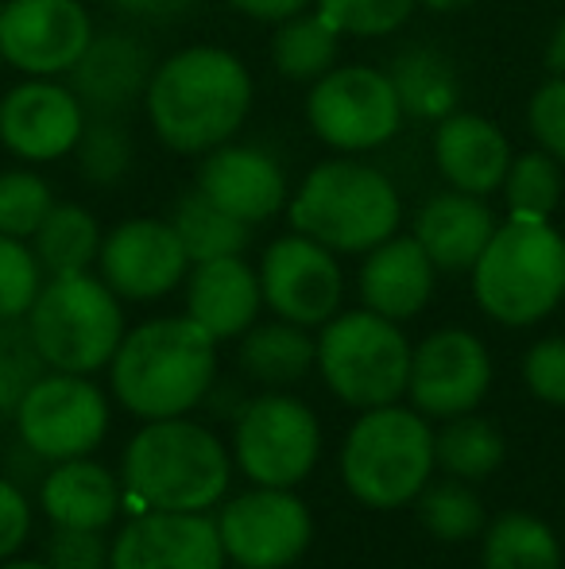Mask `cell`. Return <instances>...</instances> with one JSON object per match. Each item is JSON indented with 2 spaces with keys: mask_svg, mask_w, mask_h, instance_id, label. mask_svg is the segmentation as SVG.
<instances>
[{
  "mask_svg": "<svg viewBox=\"0 0 565 569\" xmlns=\"http://www.w3.org/2000/svg\"><path fill=\"white\" fill-rule=\"evenodd\" d=\"M434 263L415 237H387L369 252L361 268V295L364 307L392 322H407L426 307L434 291Z\"/></svg>",
  "mask_w": 565,
  "mask_h": 569,
  "instance_id": "603a6c76",
  "label": "cell"
},
{
  "mask_svg": "<svg viewBox=\"0 0 565 569\" xmlns=\"http://www.w3.org/2000/svg\"><path fill=\"white\" fill-rule=\"evenodd\" d=\"M418 0H317V12L341 36H392L411 20Z\"/></svg>",
  "mask_w": 565,
  "mask_h": 569,
  "instance_id": "74e56055",
  "label": "cell"
},
{
  "mask_svg": "<svg viewBox=\"0 0 565 569\" xmlns=\"http://www.w3.org/2000/svg\"><path fill=\"white\" fill-rule=\"evenodd\" d=\"M434 461L457 480H484L504 461V435L488 419L453 415L434 438Z\"/></svg>",
  "mask_w": 565,
  "mask_h": 569,
  "instance_id": "1f68e13d",
  "label": "cell"
},
{
  "mask_svg": "<svg viewBox=\"0 0 565 569\" xmlns=\"http://www.w3.org/2000/svg\"><path fill=\"white\" fill-rule=\"evenodd\" d=\"M504 198L512 218H546L558 210L562 202V171L558 159L546 156L543 148L527 151V156L512 159L504 174Z\"/></svg>",
  "mask_w": 565,
  "mask_h": 569,
  "instance_id": "e575fe53",
  "label": "cell"
},
{
  "mask_svg": "<svg viewBox=\"0 0 565 569\" xmlns=\"http://www.w3.org/2000/svg\"><path fill=\"white\" fill-rule=\"evenodd\" d=\"M434 469V435L415 411L372 407L341 453L349 492L369 508H400L426 488Z\"/></svg>",
  "mask_w": 565,
  "mask_h": 569,
  "instance_id": "52a82bcc",
  "label": "cell"
},
{
  "mask_svg": "<svg viewBox=\"0 0 565 569\" xmlns=\"http://www.w3.org/2000/svg\"><path fill=\"white\" fill-rule=\"evenodd\" d=\"M43 508L54 527L105 531L121 511V488L109 469L85 457H70L43 477Z\"/></svg>",
  "mask_w": 565,
  "mask_h": 569,
  "instance_id": "d4e9b609",
  "label": "cell"
},
{
  "mask_svg": "<svg viewBox=\"0 0 565 569\" xmlns=\"http://www.w3.org/2000/svg\"><path fill=\"white\" fill-rule=\"evenodd\" d=\"M39 260L31 248H23L16 237L0 232V322H12L31 310L39 295Z\"/></svg>",
  "mask_w": 565,
  "mask_h": 569,
  "instance_id": "f35d334b",
  "label": "cell"
},
{
  "mask_svg": "<svg viewBox=\"0 0 565 569\" xmlns=\"http://www.w3.org/2000/svg\"><path fill=\"white\" fill-rule=\"evenodd\" d=\"M225 547L213 519L198 511L148 508L109 547V569H221Z\"/></svg>",
  "mask_w": 565,
  "mask_h": 569,
  "instance_id": "2e32d148",
  "label": "cell"
},
{
  "mask_svg": "<svg viewBox=\"0 0 565 569\" xmlns=\"http://www.w3.org/2000/svg\"><path fill=\"white\" fill-rule=\"evenodd\" d=\"M306 120L317 140L337 151H369L387 143L403 124L392 78L372 67H333L310 90Z\"/></svg>",
  "mask_w": 565,
  "mask_h": 569,
  "instance_id": "9c48e42d",
  "label": "cell"
},
{
  "mask_svg": "<svg viewBox=\"0 0 565 569\" xmlns=\"http://www.w3.org/2000/svg\"><path fill=\"white\" fill-rule=\"evenodd\" d=\"M51 569H109V542L101 531H82V527H59L47 547Z\"/></svg>",
  "mask_w": 565,
  "mask_h": 569,
  "instance_id": "60d3db41",
  "label": "cell"
},
{
  "mask_svg": "<svg viewBox=\"0 0 565 569\" xmlns=\"http://www.w3.org/2000/svg\"><path fill=\"white\" fill-rule=\"evenodd\" d=\"M93 39L78 0H8L0 4V54L23 74H67Z\"/></svg>",
  "mask_w": 565,
  "mask_h": 569,
  "instance_id": "7c38bea8",
  "label": "cell"
},
{
  "mask_svg": "<svg viewBox=\"0 0 565 569\" xmlns=\"http://www.w3.org/2000/svg\"><path fill=\"white\" fill-rule=\"evenodd\" d=\"M492 232H496L492 210L465 190L430 198L415 218V240L437 271H468L488 248Z\"/></svg>",
  "mask_w": 565,
  "mask_h": 569,
  "instance_id": "cb8c5ba5",
  "label": "cell"
},
{
  "mask_svg": "<svg viewBox=\"0 0 565 569\" xmlns=\"http://www.w3.org/2000/svg\"><path fill=\"white\" fill-rule=\"evenodd\" d=\"M473 287L496 322H538L565 295V237L546 218H512L473 263Z\"/></svg>",
  "mask_w": 565,
  "mask_h": 569,
  "instance_id": "277c9868",
  "label": "cell"
},
{
  "mask_svg": "<svg viewBox=\"0 0 565 569\" xmlns=\"http://www.w3.org/2000/svg\"><path fill=\"white\" fill-rule=\"evenodd\" d=\"M523 380L546 403H565V341L546 338L523 360Z\"/></svg>",
  "mask_w": 565,
  "mask_h": 569,
  "instance_id": "b9f144b4",
  "label": "cell"
},
{
  "mask_svg": "<svg viewBox=\"0 0 565 569\" xmlns=\"http://www.w3.org/2000/svg\"><path fill=\"white\" fill-rule=\"evenodd\" d=\"M28 531H31V511L20 485L0 477V558L16 555L23 547V539H28Z\"/></svg>",
  "mask_w": 565,
  "mask_h": 569,
  "instance_id": "7bdbcfd3",
  "label": "cell"
},
{
  "mask_svg": "<svg viewBox=\"0 0 565 569\" xmlns=\"http://www.w3.org/2000/svg\"><path fill=\"white\" fill-rule=\"evenodd\" d=\"M430 12H461V8H468L473 0H423Z\"/></svg>",
  "mask_w": 565,
  "mask_h": 569,
  "instance_id": "7dc6e473",
  "label": "cell"
},
{
  "mask_svg": "<svg viewBox=\"0 0 565 569\" xmlns=\"http://www.w3.org/2000/svg\"><path fill=\"white\" fill-rule=\"evenodd\" d=\"M221 547L233 562L283 569L310 547V511L286 488H256L221 508Z\"/></svg>",
  "mask_w": 565,
  "mask_h": 569,
  "instance_id": "4fadbf2b",
  "label": "cell"
},
{
  "mask_svg": "<svg viewBox=\"0 0 565 569\" xmlns=\"http://www.w3.org/2000/svg\"><path fill=\"white\" fill-rule=\"evenodd\" d=\"M387 78H392V90L400 98L403 113L415 120H442L457 106V70L434 47H407V51H400Z\"/></svg>",
  "mask_w": 565,
  "mask_h": 569,
  "instance_id": "484cf974",
  "label": "cell"
},
{
  "mask_svg": "<svg viewBox=\"0 0 565 569\" xmlns=\"http://www.w3.org/2000/svg\"><path fill=\"white\" fill-rule=\"evenodd\" d=\"M124 485L143 508L205 511L229 488V453L202 422L151 419L124 450Z\"/></svg>",
  "mask_w": 565,
  "mask_h": 569,
  "instance_id": "3957f363",
  "label": "cell"
},
{
  "mask_svg": "<svg viewBox=\"0 0 565 569\" xmlns=\"http://www.w3.org/2000/svg\"><path fill=\"white\" fill-rule=\"evenodd\" d=\"M322 435L306 403L291 396H260L236 415V461L264 488H291L314 469Z\"/></svg>",
  "mask_w": 565,
  "mask_h": 569,
  "instance_id": "30bf717a",
  "label": "cell"
},
{
  "mask_svg": "<svg viewBox=\"0 0 565 569\" xmlns=\"http://www.w3.org/2000/svg\"><path fill=\"white\" fill-rule=\"evenodd\" d=\"M291 226L330 252H372L400 226V194L376 167L333 159L306 174Z\"/></svg>",
  "mask_w": 565,
  "mask_h": 569,
  "instance_id": "5b68a950",
  "label": "cell"
},
{
  "mask_svg": "<svg viewBox=\"0 0 565 569\" xmlns=\"http://www.w3.org/2000/svg\"><path fill=\"white\" fill-rule=\"evenodd\" d=\"M260 276L241 260V256H221V260L198 263V271L190 276L186 291V310L213 341L241 338L244 330H252L260 315Z\"/></svg>",
  "mask_w": 565,
  "mask_h": 569,
  "instance_id": "7402d4cb",
  "label": "cell"
},
{
  "mask_svg": "<svg viewBox=\"0 0 565 569\" xmlns=\"http://www.w3.org/2000/svg\"><path fill=\"white\" fill-rule=\"evenodd\" d=\"M218 376V341L194 318L143 322L113 352V391L140 419H174L198 407Z\"/></svg>",
  "mask_w": 565,
  "mask_h": 569,
  "instance_id": "7a4b0ae2",
  "label": "cell"
},
{
  "mask_svg": "<svg viewBox=\"0 0 565 569\" xmlns=\"http://www.w3.org/2000/svg\"><path fill=\"white\" fill-rule=\"evenodd\" d=\"M16 422H20V438L43 461H70L98 450L109 427V407L90 380L74 372H54L39 376L36 388L23 396Z\"/></svg>",
  "mask_w": 565,
  "mask_h": 569,
  "instance_id": "8fae6325",
  "label": "cell"
},
{
  "mask_svg": "<svg viewBox=\"0 0 565 569\" xmlns=\"http://www.w3.org/2000/svg\"><path fill=\"white\" fill-rule=\"evenodd\" d=\"M198 190L225 213L256 226V221H268L283 210L286 174L264 148H252V143L225 148L221 143L198 171Z\"/></svg>",
  "mask_w": 565,
  "mask_h": 569,
  "instance_id": "d6986e66",
  "label": "cell"
},
{
  "mask_svg": "<svg viewBox=\"0 0 565 569\" xmlns=\"http://www.w3.org/2000/svg\"><path fill=\"white\" fill-rule=\"evenodd\" d=\"M113 12L129 16V20H143V23H171L179 16L194 12L198 0H105Z\"/></svg>",
  "mask_w": 565,
  "mask_h": 569,
  "instance_id": "ee69618b",
  "label": "cell"
},
{
  "mask_svg": "<svg viewBox=\"0 0 565 569\" xmlns=\"http://www.w3.org/2000/svg\"><path fill=\"white\" fill-rule=\"evenodd\" d=\"M434 159L453 190H465L476 198L504 187V174L512 167L504 132L492 120L473 113H450L437 120Z\"/></svg>",
  "mask_w": 565,
  "mask_h": 569,
  "instance_id": "44dd1931",
  "label": "cell"
},
{
  "mask_svg": "<svg viewBox=\"0 0 565 569\" xmlns=\"http://www.w3.org/2000/svg\"><path fill=\"white\" fill-rule=\"evenodd\" d=\"M317 365L333 396L349 407H387L407 391L411 345L392 318L353 310L333 318L317 341Z\"/></svg>",
  "mask_w": 565,
  "mask_h": 569,
  "instance_id": "ba28073f",
  "label": "cell"
},
{
  "mask_svg": "<svg viewBox=\"0 0 565 569\" xmlns=\"http://www.w3.org/2000/svg\"><path fill=\"white\" fill-rule=\"evenodd\" d=\"M36 260L51 276H78L101 252V232L90 210L82 206H51L43 226L36 229Z\"/></svg>",
  "mask_w": 565,
  "mask_h": 569,
  "instance_id": "f546056e",
  "label": "cell"
},
{
  "mask_svg": "<svg viewBox=\"0 0 565 569\" xmlns=\"http://www.w3.org/2000/svg\"><path fill=\"white\" fill-rule=\"evenodd\" d=\"M67 74L70 93L82 101V109H90V113H121L137 98H143L151 74H155V62H151V51L137 36L105 31V36L90 39L82 59Z\"/></svg>",
  "mask_w": 565,
  "mask_h": 569,
  "instance_id": "ffe728a7",
  "label": "cell"
},
{
  "mask_svg": "<svg viewBox=\"0 0 565 569\" xmlns=\"http://www.w3.org/2000/svg\"><path fill=\"white\" fill-rule=\"evenodd\" d=\"M546 70L551 74H558L565 78V20L554 28V36H551V43H546Z\"/></svg>",
  "mask_w": 565,
  "mask_h": 569,
  "instance_id": "bcb514c9",
  "label": "cell"
},
{
  "mask_svg": "<svg viewBox=\"0 0 565 569\" xmlns=\"http://www.w3.org/2000/svg\"><path fill=\"white\" fill-rule=\"evenodd\" d=\"M341 51V31L322 12H299L280 23L272 39V62L291 82H317L330 74Z\"/></svg>",
  "mask_w": 565,
  "mask_h": 569,
  "instance_id": "83f0119b",
  "label": "cell"
},
{
  "mask_svg": "<svg viewBox=\"0 0 565 569\" xmlns=\"http://www.w3.org/2000/svg\"><path fill=\"white\" fill-rule=\"evenodd\" d=\"M229 4H233L236 12L252 16V20H275V23H283V20H291V16L306 12L310 0H229Z\"/></svg>",
  "mask_w": 565,
  "mask_h": 569,
  "instance_id": "f6af8a7d",
  "label": "cell"
},
{
  "mask_svg": "<svg viewBox=\"0 0 565 569\" xmlns=\"http://www.w3.org/2000/svg\"><path fill=\"white\" fill-rule=\"evenodd\" d=\"M527 120H531V132H535L538 148L558 159V163H565V78L554 74L551 82L531 98Z\"/></svg>",
  "mask_w": 565,
  "mask_h": 569,
  "instance_id": "ab89813d",
  "label": "cell"
},
{
  "mask_svg": "<svg viewBox=\"0 0 565 569\" xmlns=\"http://www.w3.org/2000/svg\"><path fill=\"white\" fill-rule=\"evenodd\" d=\"M101 276L121 299H159L186 276V248L167 221H124L101 240Z\"/></svg>",
  "mask_w": 565,
  "mask_h": 569,
  "instance_id": "e0dca14e",
  "label": "cell"
},
{
  "mask_svg": "<svg viewBox=\"0 0 565 569\" xmlns=\"http://www.w3.org/2000/svg\"><path fill=\"white\" fill-rule=\"evenodd\" d=\"M314 341L294 322L256 326L241 341L244 376H252L256 383H268V388H286V383L302 380L310 372V365H314Z\"/></svg>",
  "mask_w": 565,
  "mask_h": 569,
  "instance_id": "4316f807",
  "label": "cell"
},
{
  "mask_svg": "<svg viewBox=\"0 0 565 569\" xmlns=\"http://www.w3.org/2000/svg\"><path fill=\"white\" fill-rule=\"evenodd\" d=\"M488 380V352L465 330H437L411 352L407 391L418 411L434 415V419L468 415L484 399Z\"/></svg>",
  "mask_w": 565,
  "mask_h": 569,
  "instance_id": "9a60e30c",
  "label": "cell"
},
{
  "mask_svg": "<svg viewBox=\"0 0 565 569\" xmlns=\"http://www.w3.org/2000/svg\"><path fill=\"white\" fill-rule=\"evenodd\" d=\"M51 187L39 174L8 171L0 174V232L4 237H36L43 218L51 213Z\"/></svg>",
  "mask_w": 565,
  "mask_h": 569,
  "instance_id": "8d00e7d4",
  "label": "cell"
},
{
  "mask_svg": "<svg viewBox=\"0 0 565 569\" xmlns=\"http://www.w3.org/2000/svg\"><path fill=\"white\" fill-rule=\"evenodd\" d=\"M0 62H4V54H0Z\"/></svg>",
  "mask_w": 565,
  "mask_h": 569,
  "instance_id": "f907efd6",
  "label": "cell"
},
{
  "mask_svg": "<svg viewBox=\"0 0 565 569\" xmlns=\"http://www.w3.org/2000/svg\"><path fill=\"white\" fill-rule=\"evenodd\" d=\"M28 330L39 357L54 372H98L124 341V315L113 287L85 271L51 276L28 310Z\"/></svg>",
  "mask_w": 565,
  "mask_h": 569,
  "instance_id": "8992f818",
  "label": "cell"
},
{
  "mask_svg": "<svg viewBox=\"0 0 565 569\" xmlns=\"http://www.w3.org/2000/svg\"><path fill=\"white\" fill-rule=\"evenodd\" d=\"M43 368L47 360L39 357L28 322H20V318L0 322V419L20 411L23 396L36 388Z\"/></svg>",
  "mask_w": 565,
  "mask_h": 569,
  "instance_id": "d590c367",
  "label": "cell"
},
{
  "mask_svg": "<svg viewBox=\"0 0 565 569\" xmlns=\"http://www.w3.org/2000/svg\"><path fill=\"white\" fill-rule=\"evenodd\" d=\"M78 171L93 187H117L132 171V136L117 113H93L74 143Z\"/></svg>",
  "mask_w": 565,
  "mask_h": 569,
  "instance_id": "836d02e7",
  "label": "cell"
},
{
  "mask_svg": "<svg viewBox=\"0 0 565 569\" xmlns=\"http://www.w3.org/2000/svg\"><path fill=\"white\" fill-rule=\"evenodd\" d=\"M241 569H252V566H241Z\"/></svg>",
  "mask_w": 565,
  "mask_h": 569,
  "instance_id": "681fc988",
  "label": "cell"
},
{
  "mask_svg": "<svg viewBox=\"0 0 565 569\" xmlns=\"http://www.w3.org/2000/svg\"><path fill=\"white\" fill-rule=\"evenodd\" d=\"M171 229L179 232L182 248H186V256L194 263L221 260V256H241V248L249 244V237H252L249 221L233 218V213H225L221 206H213L198 187L179 198Z\"/></svg>",
  "mask_w": 565,
  "mask_h": 569,
  "instance_id": "f1b7e54d",
  "label": "cell"
},
{
  "mask_svg": "<svg viewBox=\"0 0 565 569\" xmlns=\"http://www.w3.org/2000/svg\"><path fill=\"white\" fill-rule=\"evenodd\" d=\"M341 268L325 244L310 237H283L264 252L260 291L268 307L294 326H322L341 307Z\"/></svg>",
  "mask_w": 565,
  "mask_h": 569,
  "instance_id": "5bb4252c",
  "label": "cell"
},
{
  "mask_svg": "<svg viewBox=\"0 0 565 569\" xmlns=\"http://www.w3.org/2000/svg\"><path fill=\"white\" fill-rule=\"evenodd\" d=\"M143 106L167 148L186 156L213 151L249 117L252 78L236 54L221 47H190L155 67Z\"/></svg>",
  "mask_w": 565,
  "mask_h": 569,
  "instance_id": "6da1fadb",
  "label": "cell"
},
{
  "mask_svg": "<svg viewBox=\"0 0 565 569\" xmlns=\"http://www.w3.org/2000/svg\"><path fill=\"white\" fill-rule=\"evenodd\" d=\"M82 124V101L54 82H23L0 101V140L8 151L36 163H51L74 151Z\"/></svg>",
  "mask_w": 565,
  "mask_h": 569,
  "instance_id": "ac0fdd59",
  "label": "cell"
},
{
  "mask_svg": "<svg viewBox=\"0 0 565 569\" xmlns=\"http://www.w3.org/2000/svg\"><path fill=\"white\" fill-rule=\"evenodd\" d=\"M0 569H51V566H39V562H8V566H0Z\"/></svg>",
  "mask_w": 565,
  "mask_h": 569,
  "instance_id": "c3c4849f",
  "label": "cell"
},
{
  "mask_svg": "<svg viewBox=\"0 0 565 569\" xmlns=\"http://www.w3.org/2000/svg\"><path fill=\"white\" fill-rule=\"evenodd\" d=\"M484 569H562V547L543 519L507 511L488 527Z\"/></svg>",
  "mask_w": 565,
  "mask_h": 569,
  "instance_id": "4dcf8cb0",
  "label": "cell"
},
{
  "mask_svg": "<svg viewBox=\"0 0 565 569\" xmlns=\"http://www.w3.org/2000/svg\"><path fill=\"white\" fill-rule=\"evenodd\" d=\"M418 519L434 539L442 542H465L473 539L476 531L484 527V503L465 480L450 477L437 480L418 492Z\"/></svg>",
  "mask_w": 565,
  "mask_h": 569,
  "instance_id": "d6a6232c",
  "label": "cell"
}]
</instances>
